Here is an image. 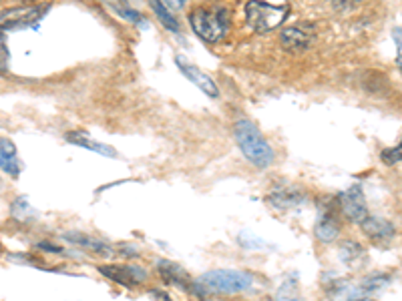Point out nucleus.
Returning <instances> with one entry per match:
<instances>
[{"label": "nucleus", "instance_id": "obj_1", "mask_svg": "<svg viewBox=\"0 0 402 301\" xmlns=\"http://www.w3.org/2000/svg\"><path fill=\"white\" fill-rule=\"evenodd\" d=\"M234 135L240 145L243 157L252 165L266 169L273 163V151L269 147V143L262 137V133L258 131V127L249 121H238L234 127Z\"/></svg>", "mask_w": 402, "mask_h": 301}, {"label": "nucleus", "instance_id": "obj_2", "mask_svg": "<svg viewBox=\"0 0 402 301\" xmlns=\"http://www.w3.org/2000/svg\"><path fill=\"white\" fill-rule=\"evenodd\" d=\"M189 25L193 28V32L205 40V43H217L225 36L227 25H230V16L225 8H195L189 14Z\"/></svg>", "mask_w": 402, "mask_h": 301}, {"label": "nucleus", "instance_id": "obj_3", "mask_svg": "<svg viewBox=\"0 0 402 301\" xmlns=\"http://www.w3.org/2000/svg\"><path fill=\"white\" fill-rule=\"evenodd\" d=\"M208 293H241L254 283V277L240 269H215L201 275L197 281Z\"/></svg>", "mask_w": 402, "mask_h": 301}, {"label": "nucleus", "instance_id": "obj_4", "mask_svg": "<svg viewBox=\"0 0 402 301\" xmlns=\"http://www.w3.org/2000/svg\"><path fill=\"white\" fill-rule=\"evenodd\" d=\"M288 6H276L262 0H249L245 4V19L254 32H269L288 19Z\"/></svg>", "mask_w": 402, "mask_h": 301}, {"label": "nucleus", "instance_id": "obj_5", "mask_svg": "<svg viewBox=\"0 0 402 301\" xmlns=\"http://www.w3.org/2000/svg\"><path fill=\"white\" fill-rule=\"evenodd\" d=\"M314 36H316V30L312 25H294V27H286L282 30L280 43L286 51L300 53L312 45Z\"/></svg>", "mask_w": 402, "mask_h": 301}, {"label": "nucleus", "instance_id": "obj_6", "mask_svg": "<svg viewBox=\"0 0 402 301\" xmlns=\"http://www.w3.org/2000/svg\"><path fill=\"white\" fill-rule=\"evenodd\" d=\"M47 12V6H27V8H10L2 12V28H23L38 23Z\"/></svg>", "mask_w": 402, "mask_h": 301}, {"label": "nucleus", "instance_id": "obj_7", "mask_svg": "<svg viewBox=\"0 0 402 301\" xmlns=\"http://www.w3.org/2000/svg\"><path fill=\"white\" fill-rule=\"evenodd\" d=\"M97 269L101 275H105V277L117 281L119 285H125V287H133V285H139L147 279L145 269L135 267V265H99Z\"/></svg>", "mask_w": 402, "mask_h": 301}, {"label": "nucleus", "instance_id": "obj_8", "mask_svg": "<svg viewBox=\"0 0 402 301\" xmlns=\"http://www.w3.org/2000/svg\"><path fill=\"white\" fill-rule=\"evenodd\" d=\"M340 205H342V211L346 213L352 223H360L368 217V209H366V201H364V193L360 185H352L348 191L342 193L340 197Z\"/></svg>", "mask_w": 402, "mask_h": 301}, {"label": "nucleus", "instance_id": "obj_9", "mask_svg": "<svg viewBox=\"0 0 402 301\" xmlns=\"http://www.w3.org/2000/svg\"><path fill=\"white\" fill-rule=\"evenodd\" d=\"M175 64L179 67V71L186 75V79H189V81L193 82L199 91H203L208 97H212V99H215V97H219V88H217V84H215L203 71H199L195 64H191V62H188V60H183V56H177L175 58Z\"/></svg>", "mask_w": 402, "mask_h": 301}, {"label": "nucleus", "instance_id": "obj_10", "mask_svg": "<svg viewBox=\"0 0 402 301\" xmlns=\"http://www.w3.org/2000/svg\"><path fill=\"white\" fill-rule=\"evenodd\" d=\"M157 272H159L161 279L169 285H177L181 289H189L191 283H189V275L173 261H167V259H161L157 263Z\"/></svg>", "mask_w": 402, "mask_h": 301}, {"label": "nucleus", "instance_id": "obj_11", "mask_svg": "<svg viewBox=\"0 0 402 301\" xmlns=\"http://www.w3.org/2000/svg\"><path fill=\"white\" fill-rule=\"evenodd\" d=\"M268 201L271 207L276 209H290V207H298L302 201H304V195L300 191H295L292 187H276L273 191L268 195Z\"/></svg>", "mask_w": 402, "mask_h": 301}, {"label": "nucleus", "instance_id": "obj_12", "mask_svg": "<svg viewBox=\"0 0 402 301\" xmlns=\"http://www.w3.org/2000/svg\"><path fill=\"white\" fill-rule=\"evenodd\" d=\"M340 233V225L332 213H320V217L314 225V235L322 243H332Z\"/></svg>", "mask_w": 402, "mask_h": 301}, {"label": "nucleus", "instance_id": "obj_13", "mask_svg": "<svg viewBox=\"0 0 402 301\" xmlns=\"http://www.w3.org/2000/svg\"><path fill=\"white\" fill-rule=\"evenodd\" d=\"M362 231L375 239V241H386L390 237H394V227L386 219H378V217H366L362 221Z\"/></svg>", "mask_w": 402, "mask_h": 301}, {"label": "nucleus", "instance_id": "obj_14", "mask_svg": "<svg viewBox=\"0 0 402 301\" xmlns=\"http://www.w3.org/2000/svg\"><path fill=\"white\" fill-rule=\"evenodd\" d=\"M0 167L6 175H12V177H16L21 173V163L16 159V149H14V143L10 139L0 141Z\"/></svg>", "mask_w": 402, "mask_h": 301}, {"label": "nucleus", "instance_id": "obj_15", "mask_svg": "<svg viewBox=\"0 0 402 301\" xmlns=\"http://www.w3.org/2000/svg\"><path fill=\"white\" fill-rule=\"evenodd\" d=\"M67 141L73 143V145H79L82 149L95 151V153H99V155H103V157H111V159L117 157V151H115L113 147L103 145V143H97V141H93V139L82 135V133H69V135H67Z\"/></svg>", "mask_w": 402, "mask_h": 301}, {"label": "nucleus", "instance_id": "obj_16", "mask_svg": "<svg viewBox=\"0 0 402 301\" xmlns=\"http://www.w3.org/2000/svg\"><path fill=\"white\" fill-rule=\"evenodd\" d=\"M105 4H107L109 8L117 14V16H121V19H125V21H129V23H133V25H145V21H143V16L133 10L125 0H103Z\"/></svg>", "mask_w": 402, "mask_h": 301}, {"label": "nucleus", "instance_id": "obj_17", "mask_svg": "<svg viewBox=\"0 0 402 301\" xmlns=\"http://www.w3.org/2000/svg\"><path fill=\"white\" fill-rule=\"evenodd\" d=\"M65 237H67L69 241L77 243V245L87 247V249H91V251H95V253H101V255H111V253H113V251H111V245L105 243V241H101V239H93V237L80 235V233H67Z\"/></svg>", "mask_w": 402, "mask_h": 301}, {"label": "nucleus", "instance_id": "obj_18", "mask_svg": "<svg viewBox=\"0 0 402 301\" xmlns=\"http://www.w3.org/2000/svg\"><path fill=\"white\" fill-rule=\"evenodd\" d=\"M149 4H151L153 12L157 14V19L163 23V27L167 28V30H171V32H179V23L175 21V16L171 14V10L161 0H149Z\"/></svg>", "mask_w": 402, "mask_h": 301}, {"label": "nucleus", "instance_id": "obj_19", "mask_svg": "<svg viewBox=\"0 0 402 301\" xmlns=\"http://www.w3.org/2000/svg\"><path fill=\"white\" fill-rule=\"evenodd\" d=\"M10 215H12V219L27 223V221H32L36 217V211L30 207V203L25 197H19V199H14L12 207H10Z\"/></svg>", "mask_w": 402, "mask_h": 301}, {"label": "nucleus", "instance_id": "obj_20", "mask_svg": "<svg viewBox=\"0 0 402 301\" xmlns=\"http://www.w3.org/2000/svg\"><path fill=\"white\" fill-rule=\"evenodd\" d=\"M388 281H390V275L384 274L368 275V277L360 283V293H362V296H372L376 291H380L382 287H386Z\"/></svg>", "mask_w": 402, "mask_h": 301}, {"label": "nucleus", "instance_id": "obj_21", "mask_svg": "<svg viewBox=\"0 0 402 301\" xmlns=\"http://www.w3.org/2000/svg\"><path fill=\"white\" fill-rule=\"evenodd\" d=\"M362 253H364V249L360 245H356V243H346V245H342V261L344 263H348V265H352L356 259H360L362 257Z\"/></svg>", "mask_w": 402, "mask_h": 301}, {"label": "nucleus", "instance_id": "obj_22", "mask_svg": "<svg viewBox=\"0 0 402 301\" xmlns=\"http://www.w3.org/2000/svg\"><path fill=\"white\" fill-rule=\"evenodd\" d=\"M380 157H382V161H384L386 165L401 163L402 161V139L397 147H392V149H384Z\"/></svg>", "mask_w": 402, "mask_h": 301}, {"label": "nucleus", "instance_id": "obj_23", "mask_svg": "<svg viewBox=\"0 0 402 301\" xmlns=\"http://www.w3.org/2000/svg\"><path fill=\"white\" fill-rule=\"evenodd\" d=\"M392 38H394V45H397V64L402 73V28L397 27L392 30Z\"/></svg>", "mask_w": 402, "mask_h": 301}, {"label": "nucleus", "instance_id": "obj_24", "mask_svg": "<svg viewBox=\"0 0 402 301\" xmlns=\"http://www.w3.org/2000/svg\"><path fill=\"white\" fill-rule=\"evenodd\" d=\"M362 0H332V6L340 12H346V10H352L360 4Z\"/></svg>", "mask_w": 402, "mask_h": 301}, {"label": "nucleus", "instance_id": "obj_25", "mask_svg": "<svg viewBox=\"0 0 402 301\" xmlns=\"http://www.w3.org/2000/svg\"><path fill=\"white\" fill-rule=\"evenodd\" d=\"M161 2H163L171 12H177V10H181V8L186 6L188 0H161Z\"/></svg>", "mask_w": 402, "mask_h": 301}, {"label": "nucleus", "instance_id": "obj_26", "mask_svg": "<svg viewBox=\"0 0 402 301\" xmlns=\"http://www.w3.org/2000/svg\"><path fill=\"white\" fill-rule=\"evenodd\" d=\"M36 247H38V249H49V253H60V251H63L60 247H54V245H51V243H47V241L38 243Z\"/></svg>", "mask_w": 402, "mask_h": 301}, {"label": "nucleus", "instance_id": "obj_27", "mask_svg": "<svg viewBox=\"0 0 402 301\" xmlns=\"http://www.w3.org/2000/svg\"><path fill=\"white\" fill-rule=\"evenodd\" d=\"M0 51H2V73H6V60H8V55H6V43H4V38H2Z\"/></svg>", "mask_w": 402, "mask_h": 301}]
</instances>
